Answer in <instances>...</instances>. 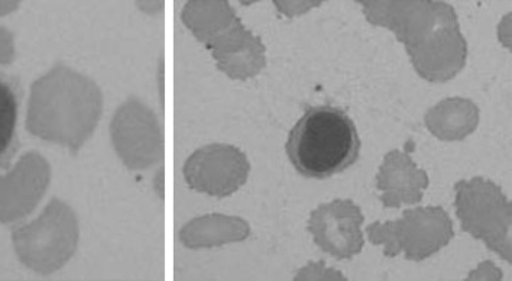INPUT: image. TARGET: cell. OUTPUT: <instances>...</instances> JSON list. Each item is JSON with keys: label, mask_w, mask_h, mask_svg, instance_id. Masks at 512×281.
Returning a JSON list of instances; mask_svg holds the SVG:
<instances>
[{"label": "cell", "mask_w": 512, "mask_h": 281, "mask_svg": "<svg viewBox=\"0 0 512 281\" xmlns=\"http://www.w3.org/2000/svg\"><path fill=\"white\" fill-rule=\"evenodd\" d=\"M364 222V213L355 202L335 199L310 213L307 231L323 253L339 261L351 260L364 250Z\"/></svg>", "instance_id": "cell-9"}, {"label": "cell", "mask_w": 512, "mask_h": 281, "mask_svg": "<svg viewBox=\"0 0 512 281\" xmlns=\"http://www.w3.org/2000/svg\"><path fill=\"white\" fill-rule=\"evenodd\" d=\"M102 105L93 80L58 64L32 85L27 128L35 137L77 151L99 124Z\"/></svg>", "instance_id": "cell-2"}, {"label": "cell", "mask_w": 512, "mask_h": 281, "mask_svg": "<svg viewBox=\"0 0 512 281\" xmlns=\"http://www.w3.org/2000/svg\"><path fill=\"white\" fill-rule=\"evenodd\" d=\"M481 111L471 99L447 98L430 108L424 115V125L430 134L443 142H459L478 128Z\"/></svg>", "instance_id": "cell-13"}, {"label": "cell", "mask_w": 512, "mask_h": 281, "mask_svg": "<svg viewBox=\"0 0 512 281\" xmlns=\"http://www.w3.org/2000/svg\"><path fill=\"white\" fill-rule=\"evenodd\" d=\"M238 19L226 2H191L183 12L184 24L207 47L225 34Z\"/></svg>", "instance_id": "cell-16"}, {"label": "cell", "mask_w": 512, "mask_h": 281, "mask_svg": "<svg viewBox=\"0 0 512 281\" xmlns=\"http://www.w3.org/2000/svg\"><path fill=\"white\" fill-rule=\"evenodd\" d=\"M294 280H346V277L336 268L327 267L326 263L320 260L300 268Z\"/></svg>", "instance_id": "cell-17"}, {"label": "cell", "mask_w": 512, "mask_h": 281, "mask_svg": "<svg viewBox=\"0 0 512 281\" xmlns=\"http://www.w3.org/2000/svg\"><path fill=\"white\" fill-rule=\"evenodd\" d=\"M430 179L418 169L407 151L392 150L385 155L377 174L379 200L385 208L400 209L423 200Z\"/></svg>", "instance_id": "cell-11"}, {"label": "cell", "mask_w": 512, "mask_h": 281, "mask_svg": "<svg viewBox=\"0 0 512 281\" xmlns=\"http://www.w3.org/2000/svg\"><path fill=\"white\" fill-rule=\"evenodd\" d=\"M251 235V226L238 216L212 215L199 216L184 226L180 241L191 250L222 247L230 242L245 241Z\"/></svg>", "instance_id": "cell-14"}, {"label": "cell", "mask_w": 512, "mask_h": 281, "mask_svg": "<svg viewBox=\"0 0 512 281\" xmlns=\"http://www.w3.org/2000/svg\"><path fill=\"white\" fill-rule=\"evenodd\" d=\"M362 11L369 24L394 32L421 79L446 83L465 67L468 44L449 3L362 2Z\"/></svg>", "instance_id": "cell-1"}, {"label": "cell", "mask_w": 512, "mask_h": 281, "mask_svg": "<svg viewBox=\"0 0 512 281\" xmlns=\"http://www.w3.org/2000/svg\"><path fill=\"white\" fill-rule=\"evenodd\" d=\"M183 173L187 184L196 192L226 197L248 182L251 164L246 154L233 145L209 144L187 158Z\"/></svg>", "instance_id": "cell-7"}, {"label": "cell", "mask_w": 512, "mask_h": 281, "mask_svg": "<svg viewBox=\"0 0 512 281\" xmlns=\"http://www.w3.org/2000/svg\"><path fill=\"white\" fill-rule=\"evenodd\" d=\"M502 277L504 273L495 266L494 261L489 260L482 261L468 274V280H502Z\"/></svg>", "instance_id": "cell-19"}, {"label": "cell", "mask_w": 512, "mask_h": 281, "mask_svg": "<svg viewBox=\"0 0 512 281\" xmlns=\"http://www.w3.org/2000/svg\"><path fill=\"white\" fill-rule=\"evenodd\" d=\"M50 177V164L42 155L25 154L11 173L0 177V222L12 224L34 211Z\"/></svg>", "instance_id": "cell-10"}, {"label": "cell", "mask_w": 512, "mask_h": 281, "mask_svg": "<svg viewBox=\"0 0 512 281\" xmlns=\"http://www.w3.org/2000/svg\"><path fill=\"white\" fill-rule=\"evenodd\" d=\"M112 141L126 166L145 170L162 158V135L157 116L144 103L131 99L113 116Z\"/></svg>", "instance_id": "cell-8"}, {"label": "cell", "mask_w": 512, "mask_h": 281, "mask_svg": "<svg viewBox=\"0 0 512 281\" xmlns=\"http://www.w3.org/2000/svg\"><path fill=\"white\" fill-rule=\"evenodd\" d=\"M369 242L384 247L388 258L424 261L447 247L455 237L449 213L440 206L407 209L395 221L374 222L366 228Z\"/></svg>", "instance_id": "cell-4"}, {"label": "cell", "mask_w": 512, "mask_h": 281, "mask_svg": "<svg viewBox=\"0 0 512 281\" xmlns=\"http://www.w3.org/2000/svg\"><path fill=\"white\" fill-rule=\"evenodd\" d=\"M217 67L230 79L246 80L261 73L267 66L265 45L261 38L243 27L241 19L209 45Z\"/></svg>", "instance_id": "cell-12"}, {"label": "cell", "mask_w": 512, "mask_h": 281, "mask_svg": "<svg viewBox=\"0 0 512 281\" xmlns=\"http://www.w3.org/2000/svg\"><path fill=\"white\" fill-rule=\"evenodd\" d=\"M285 151L301 176L330 179L356 163L361 138L355 122L342 109L310 106L291 129Z\"/></svg>", "instance_id": "cell-3"}, {"label": "cell", "mask_w": 512, "mask_h": 281, "mask_svg": "<svg viewBox=\"0 0 512 281\" xmlns=\"http://www.w3.org/2000/svg\"><path fill=\"white\" fill-rule=\"evenodd\" d=\"M12 239L25 266L40 274H51L73 257L79 224L66 203L53 199L38 219L15 228Z\"/></svg>", "instance_id": "cell-6"}, {"label": "cell", "mask_w": 512, "mask_h": 281, "mask_svg": "<svg viewBox=\"0 0 512 281\" xmlns=\"http://www.w3.org/2000/svg\"><path fill=\"white\" fill-rule=\"evenodd\" d=\"M19 8L18 2H0V16L12 14Z\"/></svg>", "instance_id": "cell-22"}, {"label": "cell", "mask_w": 512, "mask_h": 281, "mask_svg": "<svg viewBox=\"0 0 512 281\" xmlns=\"http://www.w3.org/2000/svg\"><path fill=\"white\" fill-rule=\"evenodd\" d=\"M22 89L16 77L0 73V170L8 169L19 150Z\"/></svg>", "instance_id": "cell-15"}, {"label": "cell", "mask_w": 512, "mask_h": 281, "mask_svg": "<svg viewBox=\"0 0 512 281\" xmlns=\"http://www.w3.org/2000/svg\"><path fill=\"white\" fill-rule=\"evenodd\" d=\"M455 193L456 215L463 231L511 264V202L501 187L484 177H473L456 183Z\"/></svg>", "instance_id": "cell-5"}, {"label": "cell", "mask_w": 512, "mask_h": 281, "mask_svg": "<svg viewBox=\"0 0 512 281\" xmlns=\"http://www.w3.org/2000/svg\"><path fill=\"white\" fill-rule=\"evenodd\" d=\"M511 21L512 14L510 12V14L505 15L504 18L501 19L497 28L499 43L504 45L507 50H511L512 48Z\"/></svg>", "instance_id": "cell-21"}, {"label": "cell", "mask_w": 512, "mask_h": 281, "mask_svg": "<svg viewBox=\"0 0 512 281\" xmlns=\"http://www.w3.org/2000/svg\"><path fill=\"white\" fill-rule=\"evenodd\" d=\"M322 5V2H275L278 11L288 18H296V16L306 15L311 9Z\"/></svg>", "instance_id": "cell-18"}, {"label": "cell", "mask_w": 512, "mask_h": 281, "mask_svg": "<svg viewBox=\"0 0 512 281\" xmlns=\"http://www.w3.org/2000/svg\"><path fill=\"white\" fill-rule=\"evenodd\" d=\"M14 57V34L8 29L0 28V64L12 63Z\"/></svg>", "instance_id": "cell-20"}]
</instances>
